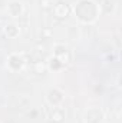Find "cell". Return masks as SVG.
Returning a JSON list of instances; mask_svg holds the SVG:
<instances>
[{"label":"cell","mask_w":122,"mask_h":123,"mask_svg":"<svg viewBox=\"0 0 122 123\" xmlns=\"http://www.w3.org/2000/svg\"><path fill=\"white\" fill-rule=\"evenodd\" d=\"M52 12H53V16H55L56 19L63 20V19H66V17L70 14L72 9H70V6H69L68 3L59 1V3H56V4L52 7Z\"/></svg>","instance_id":"obj_3"},{"label":"cell","mask_w":122,"mask_h":123,"mask_svg":"<svg viewBox=\"0 0 122 123\" xmlns=\"http://www.w3.org/2000/svg\"><path fill=\"white\" fill-rule=\"evenodd\" d=\"M53 55H55V57L61 62L63 66L69 64L70 62L73 60V53H72V50H70L68 46L61 44V43H58V44L53 46Z\"/></svg>","instance_id":"obj_2"},{"label":"cell","mask_w":122,"mask_h":123,"mask_svg":"<svg viewBox=\"0 0 122 123\" xmlns=\"http://www.w3.org/2000/svg\"><path fill=\"white\" fill-rule=\"evenodd\" d=\"M62 67H63V64H62L55 56L49 59V69H50V70H59V69H62Z\"/></svg>","instance_id":"obj_11"},{"label":"cell","mask_w":122,"mask_h":123,"mask_svg":"<svg viewBox=\"0 0 122 123\" xmlns=\"http://www.w3.org/2000/svg\"><path fill=\"white\" fill-rule=\"evenodd\" d=\"M103 120V112L99 107H91L85 113V122L86 123H101Z\"/></svg>","instance_id":"obj_4"},{"label":"cell","mask_w":122,"mask_h":123,"mask_svg":"<svg viewBox=\"0 0 122 123\" xmlns=\"http://www.w3.org/2000/svg\"><path fill=\"white\" fill-rule=\"evenodd\" d=\"M23 12V6L20 1H10L7 4V13L12 16V17H19Z\"/></svg>","instance_id":"obj_7"},{"label":"cell","mask_w":122,"mask_h":123,"mask_svg":"<svg viewBox=\"0 0 122 123\" xmlns=\"http://www.w3.org/2000/svg\"><path fill=\"white\" fill-rule=\"evenodd\" d=\"M63 119H65V113H63V110L59 109L58 106L53 107V110L49 113V120H52V122H55V123H62Z\"/></svg>","instance_id":"obj_8"},{"label":"cell","mask_w":122,"mask_h":123,"mask_svg":"<svg viewBox=\"0 0 122 123\" xmlns=\"http://www.w3.org/2000/svg\"><path fill=\"white\" fill-rule=\"evenodd\" d=\"M7 64H9V67H10L12 70H20V69L25 66V59H23L22 55H19V53H13V55L9 56V59H7Z\"/></svg>","instance_id":"obj_6"},{"label":"cell","mask_w":122,"mask_h":123,"mask_svg":"<svg viewBox=\"0 0 122 123\" xmlns=\"http://www.w3.org/2000/svg\"><path fill=\"white\" fill-rule=\"evenodd\" d=\"M99 9L105 13V14H109L115 10V4H114V0H102L101 4H99Z\"/></svg>","instance_id":"obj_10"},{"label":"cell","mask_w":122,"mask_h":123,"mask_svg":"<svg viewBox=\"0 0 122 123\" xmlns=\"http://www.w3.org/2000/svg\"><path fill=\"white\" fill-rule=\"evenodd\" d=\"M4 34H6L7 37H10V39L16 37V36L19 34V26L14 25V23H7V25L4 26Z\"/></svg>","instance_id":"obj_9"},{"label":"cell","mask_w":122,"mask_h":123,"mask_svg":"<svg viewBox=\"0 0 122 123\" xmlns=\"http://www.w3.org/2000/svg\"><path fill=\"white\" fill-rule=\"evenodd\" d=\"M46 99H47V103L53 107L59 106L62 102H63V93L59 90V89H49L47 93H46Z\"/></svg>","instance_id":"obj_5"},{"label":"cell","mask_w":122,"mask_h":123,"mask_svg":"<svg viewBox=\"0 0 122 123\" xmlns=\"http://www.w3.org/2000/svg\"><path fill=\"white\" fill-rule=\"evenodd\" d=\"M75 16L83 22V23H92L96 20L98 13H99V7L93 0H79L75 7H73Z\"/></svg>","instance_id":"obj_1"},{"label":"cell","mask_w":122,"mask_h":123,"mask_svg":"<svg viewBox=\"0 0 122 123\" xmlns=\"http://www.w3.org/2000/svg\"><path fill=\"white\" fill-rule=\"evenodd\" d=\"M47 123H55V122H52V120H49V122H47Z\"/></svg>","instance_id":"obj_12"}]
</instances>
